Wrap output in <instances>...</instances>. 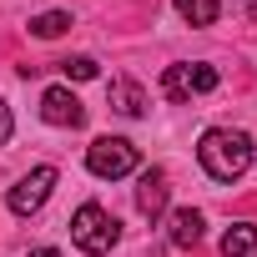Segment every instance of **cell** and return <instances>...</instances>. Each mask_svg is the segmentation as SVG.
<instances>
[{
	"label": "cell",
	"instance_id": "cell-12",
	"mask_svg": "<svg viewBox=\"0 0 257 257\" xmlns=\"http://www.w3.org/2000/svg\"><path fill=\"white\" fill-rule=\"evenodd\" d=\"M162 96H167V101H187V96H192L187 66H167V71H162Z\"/></svg>",
	"mask_w": 257,
	"mask_h": 257
},
{
	"label": "cell",
	"instance_id": "cell-16",
	"mask_svg": "<svg viewBox=\"0 0 257 257\" xmlns=\"http://www.w3.org/2000/svg\"><path fill=\"white\" fill-rule=\"evenodd\" d=\"M26 257H61V252H56V247H31Z\"/></svg>",
	"mask_w": 257,
	"mask_h": 257
},
{
	"label": "cell",
	"instance_id": "cell-7",
	"mask_svg": "<svg viewBox=\"0 0 257 257\" xmlns=\"http://www.w3.org/2000/svg\"><path fill=\"white\" fill-rule=\"evenodd\" d=\"M111 111H121V116H147V91H142L132 76H116V81H111Z\"/></svg>",
	"mask_w": 257,
	"mask_h": 257
},
{
	"label": "cell",
	"instance_id": "cell-13",
	"mask_svg": "<svg viewBox=\"0 0 257 257\" xmlns=\"http://www.w3.org/2000/svg\"><path fill=\"white\" fill-rule=\"evenodd\" d=\"M61 71H66V81H96V61L91 56H71V61H61Z\"/></svg>",
	"mask_w": 257,
	"mask_h": 257
},
{
	"label": "cell",
	"instance_id": "cell-8",
	"mask_svg": "<svg viewBox=\"0 0 257 257\" xmlns=\"http://www.w3.org/2000/svg\"><path fill=\"white\" fill-rule=\"evenodd\" d=\"M202 212L197 207H182V212H172V247H197L202 242Z\"/></svg>",
	"mask_w": 257,
	"mask_h": 257
},
{
	"label": "cell",
	"instance_id": "cell-15",
	"mask_svg": "<svg viewBox=\"0 0 257 257\" xmlns=\"http://www.w3.org/2000/svg\"><path fill=\"white\" fill-rule=\"evenodd\" d=\"M11 126H16V121H11V106L0 101V142H11Z\"/></svg>",
	"mask_w": 257,
	"mask_h": 257
},
{
	"label": "cell",
	"instance_id": "cell-11",
	"mask_svg": "<svg viewBox=\"0 0 257 257\" xmlns=\"http://www.w3.org/2000/svg\"><path fill=\"white\" fill-rule=\"evenodd\" d=\"M177 16H182L187 26H217L222 0H177Z\"/></svg>",
	"mask_w": 257,
	"mask_h": 257
},
{
	"label": "cell",
	"instance_id": "cell-10",
	"mask_svg": "<svg viewBox=\"0 0 257 257\" xmlns=\"http://www.w3.org/2000/svg\"><path fill=\"white\" fill-rule=\"evenodd\" d=\"M76 21H71V11H41L36 21H31V36L36 41H56V36H66Z\"/></svg>",
	"mask_w": 257,
	"mask_h": 257
},
{
	"label": "cell",
	"instance_id": "cell-6",
	"mask_svg": "<svg viewBox=\"0 0 257 257\" xmlns=\"http://www.w3.org/2000/svg\"><path fill=\"white\" fill-rule=\"evenodd\" d=\"M167 202H172V182H167V172L162 167H147L142 172V182H137V207H142V217H162L167 212Z\"/></svg>",
	"mask_w": 257,
	"mask_h": 257
},
{
	"label": "cell",
	"instance_id": "cell-14",
	"mask_svg": "<svg viewBox=\"0 0 257 257\" xmlns=\"http://www.w3.org/2000/svg\"><path fill=\"white\" fill-rule=\"evenodd\" d=\"M187 76H192V96L217 91V71H212V66H187Z\"/></svg>",
	"mask_w": 257,
	"mask_h": 257
},
{
	"label": "cell",
	"instance_id": "cell-2",
	"mask_svg": "<svg viewBox=\"0 0 257 257\" xmlns=\"http://www.w3.org/2000/svg\"><path fill=\"white\" fill-rule=\"evenodd\" d=\"M116 237H121V222H116L101 202L76 207V217H71V242H76L86 257H106V252L116 247Z\"/></svg>",
	"mask_w": 257,
	"mask_h": 257
},
{
	"label": "cell",
	"instance_id": "cell-9",
	"mask_svg": "<svg viewBox=\"0 0 257 257\" xmlns=\"http://www.w3.org/2000/svg\"><path fill=\"white\" fill-rule=\"evenodd\" d=\"M257 252V222H232L222 232V257H252Z\"/></svg>",
	"mask_w": 257,
	"mask_h": 257
},
{
	"label": "cell",
	"instance_id": "cell-1",
	"mask_svg": "<svg viewBox=\"0 0 257 257\" xmlns=\"http://www.w3.org/2000/svg\"><path fill=\"white\" fill-rule=\"evenodd\" d=\"M197 162H202V172L212 182H237L252 167V137L237 132V126H212L197 142Z\"/></svg>",
	"mask_w": 257,
	"mask_h": 257
},
{
	"label": "cell",
	"instance_id": "cell-4",
	"mask_svg": "<svg viewBox=\"0 0 257 257\" xmlns=\"http://www.w3.org/2000/svg\"><path fill=\"white\" fill-rule=\"evenodd\" d=\"M56 177H61L56 167H31V172L11 187V197H6V202H11V212H16V217L41 212V207H46V197H51V187H56Z\"/></svg>",
	"mask_w": 257,
	"mask_h": 257
},
{
	"label": "cell",
	"instance_id": "cell-5",
	"mask_svg": "<svg viewBox=\"0 0 257 257\" xmlns=\"http://www.w3.org/2000/svg\"><path fill=\"white\" fill-rule=\"evenodd\" d=\"M41 116H46L51 126H66V132L86 126V106L76 101V91H71V86H51V91L41 96Z\"/></svg>",
	"mask_w": 257,
	"mask_h": 257
},
{
	"label": "cell",
	"instance_id": "cell-17",
	"mask_svg": "<svg viewBox=\"0 0 257 257\" xmlns=\"http://www.w3.org/2000/svg\"><path fill=\"white\" fill-rule=\"evenodd\" d=\"M252 21H257V0H252Z\"/></svg>",
	"mask_w": 257,
	"mask_h": 257
},
{
	"label": "cell",
	"instance_id": "cell-3",
	"mask_svg": "<svg viewBox=\"0 0 257 257\" xmlns=\"http://www.w3.org/2000/svg\"><path fill=\"white\" fill-rule=\"evenodd\" d=\"M137 147L126 142V137H96L91 147H86V167H91V177H101V182H121V177H132L137 172Z\"/></svg>",
	"mask_w": 257,
	"mask_h": 257
}]
</instances>
